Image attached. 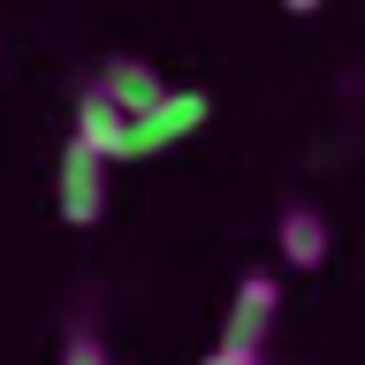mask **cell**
I'll list each match as a JSON object with an SVG mask.
<instances>
[{
    "instance_id": "1",
    "label": "cell",
    "mask_w": 365,
    "mask_h": 365,
    "mask_svg": "<svg viewBox=\"0 0 365 365\" xmlns=\"http://www.w3.org/2000/svg\"><path fill=\"white\" fill-rule=\"evenodd\" d=\"M107 168L114 160H99L84 137L61 145V160H53V213H61L68 228H91L99 213H107Z\"/></svg>"
},
{
    "instance_id": "2",
    "label": "cell",
    "mask_w": 365,
    "mask_h": 365,
    "mask_svg": "<svg viewBox=\"0 0 365 365\" xmlns=\"http://www.w3.org/2000/svg\"><path fill=\"white\" fill-rule=\"evenodd\" d=\"M198 122H205V91H168L153 114H137V122H130V145H122V160L168 153V145H182Z\"/></svg>"
},
{
    "instance_id": "3",
    "label": "cell",
    "mask_w": 365,
    "mask_h": 365,
    "mask_svg": "<svg viewBox=\"0 0 365 365\" xmlns=\"http://www.w3.org/2000/svg\"><path fill=\"white\" fill-rule=\"evenodd\" d=\"M274 244H282V267H297V274H319L327 267V213L319 205H282V221H274Z\"/></svg>"
},
{
    "instance_id": "4",
    "label": "cell",
    "mask_w": 365,
    "mask_h": 365,
    "mask_svg": "<svg viewBox=\"0 0 365 365\" xmlns=\"http://www.w3.org/2000/svg\"><path fill=\"white\" fill-rule=\"evenodd\" d=\"M274 312H282V282H274V274H244V282H236V297H228L221 335H228V342H267Z\"/></svg>"
},
{
    "instance_id": "5",
    "label": "cell",
    "mask_w": 365,
    "mask_h": 365,
    "mask_svg": "<svg viewBox=\"0 0 365 365\" xmlns=\"http://www.w3.org/2000/svg\"><path fill=\"white\" fill-rule=\"evenodd\" d=\"M68 137H84L99 160H114V168H122V145H130V114L107 99V84H84V91H76V130H68Z\"/></svg>"
},
{
    "instance_id": "6",
    "label": "cell",
    "mask_w": 365,
    "mask_h": 365,
    "mask_svg": "<svg viewBox=\"0 0 365 365\" xmlns=\"http://www.w3.org/2000/svg\"><path fill=\"white\" fill-rule=\"evenodd\" d=\"M99 84H107V99H114L122 114H130V122H137V114H153L160 99H168L160 68H153V61H137V53H114V61L99 68Z\"/></svg>"
},
{
    "instance_id": "7",
    "label": "cell",
    "mask_w": 365,
    "mask_h": 365,
    "mask_svg": "<svg viewBox=\"0 0 365 365\" xmlns=\"http://www.w3.org/2000/svg\"><path fill=\"white\" fill-rule=\"evenodd\" d=\"M61 365H114V358L99 350V335H91V327H68V342H61Z\"/></svg>"
},
{
    "instance_id": "8",
    "label": "cell",
    "mask_w": 365,
    "mask_h": 365,
    "mask_svg": "<svg viewBox=\"0 0 365 365\" xmlns=\"http://www.w3.org/2000/svg\"><path fill=\"white\" fill-rule=\"evenodd\" d=\"M198 365H267V358H259V342H228V335H221Z\"/></svg>"
},
{
    "instance_id": "9",
    "label": "cell",
    "mask_w": 365,
    "mask_h": 365,
    "mask_svg": "<svg viewBox=\"0 0 365 365\" xmlns=\"http://www.w3.org/2000/svg\"><path fill=\"white\" fill-rule=\"evenodd\" d=\"M282 8H289V16H319V8H327V0H282Z\"/></svg>"
}]
</instances>
